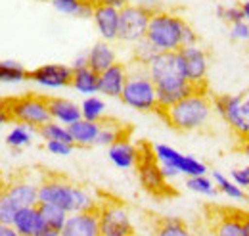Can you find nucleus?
Returning a JSON list of instances; mask_svg holds the SVG:
<instances>
[{"instance_id": "nucleus-1", "label": "nucleus", "mask_w": 249, "mask_h": 236, "mask_svg": "<svg viewBox=\"0 0 249 236\" xmlns=\"http://www.w3.org/2000/svg\"><path fill=\"white\" fill-rule=\"evenodd\" d=\"M146 67L157 89V106H171L192 92H211L188 83L180 52H157Z\"/></svg>"}, {"instance_id": "nucleus-2", "label": "nucleus", "mask_w": 249, "mask_h": 236, "mask_svg": "<svg viewBox=\"0 0 249 236\" xmlns=\"http://www.w3.org/2000/svg\"><path fill=\"white\" fill-rule=\"evenodd\" d=\"M213 112L211 92H192L171 106H157L154 114L177 133H199L209 125Z\"/></svg>"}, {"instance_id": "nucleus-3", "label": "nucleus", "mask_w": 249, "mask_h": 236, "mask_svg": "<svg viewBox=\"0 0 249 236\" xmlns=\"http://www.w3.org/2000/svg\"><path fill=\"white\" fill-rule=\"evenodd\" d=\"M38 190V202L54 204L62 207L67 213L85 211L96 206V198H92L81 184L73 182L63 173L46 169L40 177V182L36 184Z\"/></svg>"}, {"instance_id": "nucleus-4", "label": "nucleus", "mask_w": 249, "mask_h": 236, "mask_svg": "<svg viewBox=\"0 0 249 236\" xmlns=\"http://www.w3.org/2000/svg\"><path fill=\"white\" fill-rule=\"evenodd\" d=\"M134 171L140 180V186L146 194H150L156 200H171L178 196V190L169 182V178L163 175L161 163L157 159L154 144L150 140H138L136 142V161Z\"/></svg>"}, {"instance_id": "nucleus-5", "label": "nucleus", "mask_w": 249, "mask_h": 236, "mask_svg": "<svg viewBox=\"0 0 249 236\" xmlns=\"http://www.w3.org/2000/svg\"><path fill=\"white\" fill-rule=\"evenodd\" d=\"M188 25L190 23L182 16L167 12L163 8H156L144 39L157 52H178L184 46V31Z\"/></svg>"}, {"instance_id": "nucleus-6", "label": "nucleus", "mask_w": 249, "mask_h": 236, "mask_svg": "<svg viewBox=\"0 0 249 236\" xmlns=\"http://www.w3.org/2000/svg\"><path fill=\"white\" fill-rule=\"evenodd\" d=\"M126 65H128L126 81H124L119 100L132 110L154 114L157 108V89L148 73V67L134 63V61H130Z\"/></svg>"}, {"instance_id": "nucleus-7", "label": "nucleus", "mask_w": 249, "mask_h": 236, "mask_svg": "<svg viewBox=\"0 0 249 236\" xmlns=\"http://www.w3.org/2000/svg\"><path fill=\"white\" fill-rule=\"evenodd\" d=\"M96 204L100 236H140L130 221L123 200L107 192H98Z\"/></svg>"}, {"instance_id": "nucleus-8", "label": "nucleus", "mask_w": 249, "mask_h": 236, "mask_svg": "<svg viewBox=\"0 0 249 236\" xmlns=\"http://www.w3.org/2000/svg\"><path fill=\"white\" fill-rule=\"evenodd\" d=\"M4 104H6L10 123L14 125H27L36 131L40 125L52 119L46 104V94L27 92L23 96H10V98H4Z\"/></svg>"}, {"instance_id": "nucleus-9", "label": "nucleus", "mask_w": 249, "mask_h": 236, "mask_svg": "<svg viewBox=\"0 0 249 236\" xmlns=\"http://www.w3.org/2000/svg\"><path fill=\"white\" fill-rule=\"evenodd\" d=\"M38 204V190L36 184L25 178L12 180L6 184V188L0 192V223L14 221L16 213L23 207H31Z\"/></svg>"}, {"instance_id": "nucleus-10", "label": "nucleus", "mask_w": 249, "mask_h": 236, "mask_svg": "<svg viewBox=\"0 0 249 236\" xmlns=\"http://www.w3.org/2000/svg\"><path fill=\"white\" fill-rule=\"evenodd\" d=\"M159 6H148V4H130L126 2L119 10V35L117 40L121 42H132L136 44L146 37V29L150 23V18L154 10Z\"/></svg>"}, {"instance_id": "nucleus-11", "label": "nucleus", "mask_w": 249, "mask_h": 236, "mask_svg": "<svg viewBox=\"0 0 249 236\" xmlns=\"http://www.w3.org/2000/svg\"><path fill=\"white\" fill-rule=\"evenodd\" d=\"M201 219L205 223L209 236H246L238 217V207L203 204Z\"/></svg>"}, {"instance_id": "nucleus-12", "label": "nucleus", "mask_w": 249, "mask_h": 236, "mask_svg": "<svg viewBox=\"0 0 249 236\" xmlns=\"http://www.w3.org/2000/svg\"><path fill=\"white\" fill-rule=\"evenodd\" d=\"M213 108L228 125L234 140L242 144L249 137V125L242 114V94H211Z\"/></svg>"}, {"instance_id": "nucleus-13", "label": "nucleus", "mask_w": 249, "mask_h": 236, "mask_svg": "<svg viewBox=\"0 0 249 236\" xmlns=\"http://www.w3.org/2000/svg\"><path fill=\"white\" fill-rule=\"evenodd\" d=\"M178 52H180V58L184 63L188 83L199 90H209V81H207L209 56H207V52L197 44L182 46Z\"/></svg>"}, {"instance_id": "nucleus-14", "label": "nucleus", "mask_w": 249, "mask_h": 236, "mask_svg": "<svg viewBox=\"0 0 249 236\" xmlns=\"http://www.w3.org/2000/svg\"><path fill=\"white\" fill-rule=\"evenodd\" d=\"M71 77H73L71 65H63V63H46V65L29 69V81L44 89L71 87Z\"/></svg>"}, {"instance_id": "nucleus-15", "label": "nucleus", "mask_w": 249, "mask_h": 236, "mask_svg": "<svg viewBox=\"0 0 249 236\" xmlns=\"http://www.w3.org/2000/svg\"><path fill=\"white\" fill-rule=\"evenodd\" d=\"M60 236H100L98 204L85 211L69 213Z\"/></svg>"}, {"instance_id": "nucleus-16", "label": "nucleus", "mask_w": 249, "mask_h": 236, "mask_svg": "<svg viewBox=\"0 0 249 236\" xmlns=\"http://www.w3.org/2000/svg\"><path fill=\"white\" fill-rule=\"evenodd\" d=\"M92 21L98 33L102 35V40H107V42L117 40V35H119V10L117 8L102 0H96L92 10Z\"/></svg>"}, {"instance_id": "nucleus-17", "label": "nucleus", "mask_w": 249, "mask_h": 236, "mask_svg": "<svg viewBox=\"0 0 249 236\" xmlns=\"http://www.w3.org/2000/svg\"><path fill=\"white\" fill-rule=\"evenodd\" d=\"M150 236H196L188 223L180 217H167V215H157L152 211H144Z\"/></svg>"}, {"instance_id": "nucleus-18", "label": "nucleus", "mask_w": 249, "mask_h": 236, "mask_svg": "<svg viewBox=\"0 0 249 236\" xmlns=\"http://www.w3.org/2000/svg\"><path fill=\"white\" fill-rule=\"evenodd\" d=\"M126 71L128 65L123 61H115L113 65H109L106 71L98 75V92L111 98H119L126 81Z\"/></svg>"}, {"instance_id": "nucleus-19", "label": "nucleus", "mask_w": 249, "mask_h": 236, "mask_svg": "<svg viewBox=\"0 0 249 236\" xmlns=\"http://www.w3.org/2000/svg\"><path fill=\"white\" fill-rule=\"evenodd\" d=\"M46 104H48V112L50 118L63 125H71L75 121L83 118L81 114V106H77L75 102L67 100V98H60V96H48L46 94Z\"/></svg>"}, {"instance_id": "nucleus-20", "label": "nucleus", "mask_w": 249, "mask_h": 236, "mask_svg": "<svg viewBox=\"0 0 249 236\" xmlns=\"http://www.w3.org/2000/svg\"><path fill=\"white\" fill-rule=\"evenodd\" d=\"M75 148H90L96 146V138L100 133V121H89V119H79L71 125H67Z\"/></svg>"}, {"instance_id": "nucleus-21", "label": "nucleus", "mask_w": 249, "mask_h": 236, "mask_svg": "<svg viewBox=\"0 0 249 236\" xmlns=\"http://www.w3.org/2000/svg\"><path fill=\"white\" fill-rule=\"evenodd\" d=\"M12 227L19 233V236H38L44 223L40 219V213H38L36 206H31L23 207L16 213V217L12 221Z\"/></svg>"}, {"instance_id": "nucleus-22", "label": "nucleus", "mask_w": 249, "mask_h": 236, "mask_svg": "<svg viewBox=\"0 0 249 236\" xmlns=\"http://www.w3.org/2000/svg\"><path fill=\"white\" fill-rule=\"evenodd\" d=\"M87 58H89V67H90L92 71H96L98 75L117 61L115 50L111 48V44H109L107 40L96 42L92 48L87 52Z\"/></svg>"}, {"instance_id": "nucleus-23", "label": "nucleus", "mask_w": 249, "mask_h": 236, "mask_svg": "<svg viewBox=\"0 0 249 236\" xmlns=\"http://www.w3.org/2000/svg\"><path fill=\"white\" fill-rule=\"evenodd\" d=\"M109 159L119 169H132L136 161V144H132L130 138L113 142L109 146Z\"/></svg>"}, {"instance_id": "nucleus-24", "label": "nucleus", "mask_w": 249, "mask_h": 236, "mask_svg": "<svg viewBox=\"0 0 249 236\" xmlns=\"http://www.w3.org/2000/svg\"><path fill=\"white\" fill-rule=\"evenodd\" d=\"M60 14L71 18H92V10L96 0H48Z\"/></svg>"}, {"instance_id": "nucleus-25", "label": "nucleus", "mask_w": 249, "mask_h": 236, "mask_svg": "<svg viewBox=\"0 0 249 236\" xmlns=\"http://www.w3.org/2000/svg\"><path fill=\"white\" fill-rule=\"evenodd\" d=\"M71 89L79 90L83 94H94V92H98V73L92 71L89 65L73 69Z\"/></svg>"}, {"instance_id": "nucleus-26", "label": "nucleus", "mask_w": 249, "mask_h": 236, "mask_svg": "<svg viewBox=\"0 0 249 236\" xmlns=\"http://www.w3.org/2000/svg\"><path fill=\"white\" fill-rule=\"evenodd\" d=\"M36 209H38V213H40V219H42L44 227L62 233L63 225H65V221H67V215H69L65 209L54 206V204H44V202H38V204H36Z\"/></svg>"}, {"instance_id": "nucleus-27", "label": "nucleus", "mask_w": 249, "mask_h": 236, "mask_svg": "<svg viewBox=\"0 0 249 236\" xmlns=\"http://www.w3.org/2000/svg\"><path fill=\"white\" fill-rule=\"evenodd\" d=\"M211 178H213V182H215V186H217V190L220 194H224V196H228V198H232V200L249 202V194L242 186H238L232 178H226L222 173H218V171H213V173H211Z\"/></svg>"}, {"instance_id": "nucleus-28", "label": "nucleus", "mask_w": 249, "mask_h": 236, "mask_svg": "<svg viewBox=\"0 0 249 236\" xmlns=\"http://www.w3.org/2000/svg\"><path fill=\"white\" fill-rule=\"evenodd\" d=\"M35 133H36L40 138H44L46 142H50V140H58V142H69V144H73V138H71L69 129L63 127V125H60V123L54 121V119H50L48 123L40 125Z\"/></svg>"}, {"instance_id": "nucleus-29", "label": "nucleus", "mask_w": 249, "mask_h": 236, "mask_svg": "<svg viewBox=\"0 0 249 236\" xmlns=\"http://www.w3.org/2000/svg\"><path fill=\"white\" fill-rule=\"evenodd\" d=\"M33 135H35V129L27 127V125H16V127L8 133V137H6V144L18 154V152H21L25 146L31 144Z\"/></svg>"}, {"instance_id": "nucleus-30", "label": "nucleus", "mask_w": 249, "mask_h": 236, "mask_svg": "<svg viewBox=\"0 0 249 236\" xmlns=\"http://www.w3.org/2000/svg\"><path fill=\"white\" fill-rule=\"evenodd\" d=\"M29 81V69L18 61H0V83H21Z\"/></svg>"}, {"instance_id": "nucleus-31", "label": "nucleus", "mask_w": 249, "mask_h": 236, "mask_svg": "<svg viewBox=\"0 0 249 236\" xmlns=\"http://www.w3.org/2000/svg\"><path fill=\"white\" fill-rule=\"evenodd\" d=\"M175 167H177L178 173H182L186 177H197V175H205L207 173V165L205 163H201L199 159H196L192 156H186V154H182L178 157Z\"/></svg>"}, {"instance_id": "nucleus-32", "label": "nucleus", "mask_w": 249, "mask_h": 236, "mask_svg": "<svg viewBox=\"0 0 249 236\" xmlns=\"http://www.w3.org/2000/svg\"><path fill=\"white\" fill-rule=\"evenodd\" d=\"M188 190L203 194V196H217L218 190L213 182V178H209L207 175H197V177H188L186 180Z\"/></svg>"}, {"instance_id": "nucleus-33", "label": "nucleus", "mask_w": 249, "mask_h": 236, "mask_svg": "<svg viewBox=\"0 0 249 236\" xmlns=\"http://www.w3.org/2000/svg\"><path fill=\"white\" fill-rule=\"evenodd\" d=\"M81 114H83V119H89V121H100V119L106 116V104L96 98V96H90L83 102L81 106Z\"/></svg>"}, {"instance_id": "nucleus-34", "label": "nucleus", "mask_w": 249, "mask_h": 236, "mask_svg": "<svg viewBox=\"0 0 249 236\" xmlns=\"http://www.w3.org/2000/svg\"><path fill=\"white\" fill-rule=\"evenodd\" d=\"M156 54H157L156 48L146 39H142V40H138L134 44V48H132V59L130 61L140 63V65H148L152 59L156 58Z\"/></svg>"}, {"instance_id": "nucleus-35", "label": "nucleus", "mask_w": 249, "mask_h": 236, "mask_svg": "<svg viewBox=\"0 0 249 236\" xmlns=\"http://www.w3.org/2000/svg\"><path fill=\"white\" fill-rule=\"evenodd\" d=\"M217 16L220 21H224V23H228V25L238 23V21L244 20V12H242L240 2H238V4H230V6H218Z\"/></svg>"}, {"instance_id": "nucleus-36", "label": "nucleus", "mask_w": 249, "mask_h": 236, "mask_svg": "<svg viewBox=\"0 0 249 236\" xmlns=\"http://www.w3.org/2000/svg\"><path fill=\"white\" fill-rule=\"evenodd\" d=\"M230 39L232 40H240V42L249 40V23L246 20L230 25Z\"/></svg>"}, {"instance_id": "nucleus-37", "label": "nucleus", "mask_w": 249, "mask_h": 236, "mask_svg": "<svg viewBox=\"0 0 249 236\" xmlns=\"http://www.w3.org/2000/svg\"><path fill=\"white\" fill-rule=\"evenodd\" d=\"M46 150H48L50 154H54V156H69V154L75 150V144L50 140V142H46Z\"/></svg>"}, {"instance_id": "nucleus-38", "label": "nucleus", "mask_w": 249, "mask_h": 236, "mask_svg": "<svg viewBox=\"0 0 249 236\" xmlns=\"http://www.w3.org/2000/svg\"><path fill=\"white\" fill-rule=\"evenodd\" d=\"M232 180L242 186V188H249V167H244V169H232L230 173Z\"/></svg>"}, {"instance_id": "nucleus-39", "label": "nucleus", "mask_w": 249, "mask_h": 236, "mask_svg": "<svg viewBox=\"0 0 249 236\" xmlns=\"http://www.w3.org/2000/svg\"><path fill=\"white\" fill-rule=\"evenodd\" d=\"M238 217H240V223H242L244 235L249 236V211L248 209H240V207H238Z\"/></svg>"}, {"instance_id": "nucleus-40", "label": "nucleus", "mask_w": 249, "mask_h": 236, "mask_svg": "<svg viewBox=\"0 0 249 236\" xmlns=\"http://www.w3.org/2000/svg\"><path fill=\"white\" fill-rule=\"evenodd\" d=\"M0 236H19V233L10 223H0Z\"/></svg>"}, {"instance_id": "nucleus-41", "label": "nucleus", "mask_w": 249, "mask_h": 236, "mask_svg": "<svg viewBox=\"0 0 249 236\" xmlns=\"http://www.w3.org/2000/svg\"><path fill=\"white\" fill-rule=\"evenodd\" d=\"M85 65H89V58H87V54H81V56H77V58L73 59V63H71V69H77V67H85Z\"/></svg>"}, {"instance_id": "nucleus-42", "label": "nucleus", "mask_w": 249, "mask_h": 236, "mask_svg": "<svg viewBox=\"0 0 249 236\" xmlns=\"http://www.w3.org/2000/svg\"><path fill=\"white\" fill-rule=\"evenodd\" d=\"M102 2H106V4H109L113 8H117V10H121L124 4H126V0H102Z\"/></svg>"}, {"instance_id": "nucleus-43", "label": "nucleus", "mask_w": 249, "mask_h": 236, "mask_svg": "<svg viewBox=\"0 0 249 236\" xmlns=\"http://www.w3.org/2000/svg\"><path fill=\"white\" fill-rule=\"evenodd\" d=\"M240 6H242V12H244V20L249 23V0H244V2H240Z\"/></svg>"}, {"instance_id": "nucleus-44", "label": "nucleus", "mask_w": 249, "mask_h": 236, "mask_svg": "<svg viewBox=\"0 0 249 236\" xmlns=\"http://www.w3.org/2000/svg\"><path fill=\"white\" fill-rule=\"evenodd\" d=\"M36 2H48V0H36Z\"/></svg>"}]
</instances>
